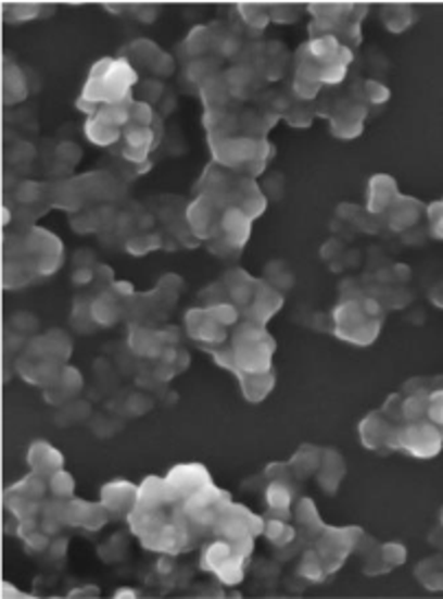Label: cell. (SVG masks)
<instances>
[{
	"mask_svg": "<svg viewBox=\"0 0 443 599\" xmlns=\"http://www.w3.org/2000/svg\"><path fill=\"white\" fill-rule=\"evenodd\" d=\"M384 305L376 295L345 288L343 299L331 312V332L352 345H371L382 329Z\"/></svg>",
	"mask_w": 443,
	"mask_h": 599,
	"instance_id": "277c9868",
	"label": "cell"
},
{
	"mask_svg": "<svg viewBox=\"0 0 443 599\" xmlns=\"http://www.w3.org/2000/svg\"><path fill=\"white\" fill-rule=\"evenodd\" d=\"M299 575L312 584H320L329 577L318 551L314 547L305 549L303 556H301V562H299Z\"/></svg>",
	"mask_w": 443,
	"mask_h": 599,
	"instance_id": "d6a6232c",
	"label": "cell"
},
{
	"mask_svg": "<svg viewBox=\"0 0 443 599\" xmlns=\"http://www.w3.org/2000/svg\"><path fill=\"white\" fill-rule=\"evenodd\" d=\"M40 14L38 5H10L5 8V16H10V23H27L34 21Z\"/></svg>",
	"mask_w": 443,
	"mask_h": 599,
	"instance_id": "60d3db41",
	"label": "cell"
},
{
	"mask_svg": "<svg viewBox=\"0 0 443 599\" xmlns=\"http://www.w3.org/2000/svg\"><path fill=\"white\" fill-rule=\"evenodd\" d=\"M242 321V314L231 303H206L204 308H191L185 314V329L204 351L225 345L233 327Z\"/></svg>",
	"mask_w": 443,
	"mask_h": 599,
	"instance_id": "ba28073f",
	"label": "cell"
},
{
	"mask_svg": "<svg viewBox=\"0 0 443 599\" xmlns=\"http://www.w3.org/2000/svg\"><path fill=\"white\" fill-rule=\"evenodd\" d=\"M430 299L436 308H443V282L436 284L432 290H430Z\"/></svg>",
	"mask_w": 443,
	"mask_h": 599,
	"instance_id": "ee69618b",
	"label": "cell"
},
{
	"mask_svg": "<svg viewBox=\"0 0 443 599\" xmlns=\"http://www.w3.org/2000/svg\"><path fill=\"white\" fill-rule=\"evenodd\" d=\"M60 514L64 525L81 527L86 532H99L110 521V514L101 503H88L81 499L62 501Z\"/></svg>",
	"mask_w": 443,
	"mask_h": 599,
	"instance_id": "ac0fdd59",
	"label": "cell"
},
{
	"mask_svg": "<svg viewBox=\"0 0 443 599\" xmlns=\"http://www.w3.org/2000/svg\"><path fill=\"white\" fill-rule=\"evenodd\" d=\"M275 349H277V342L273 334L266 329V325L242 319L233 327L225 345L211 349L206 353L221 370H227L236 378H240V376H260V374L275 372L273 367Z\"/></svg>",
	"mask_w": 443,
	"mask_h": 599,
	"instance_id": "3957f363",
	"label": "cell"
},
{
	"mask_svg": "<svg viewBox=\"0 0 443 599\" xmlns=\"http://www.w3.org/2000/svg\"><path fill=\"white\" fill-rule=\"evenodd\" d=\"M428 420L443 433V376H432L428 389Z\"/></svg>",
	"mask_w": 443,
	"mask_h": 599,
	"instance_id": "e575fe53",
	"label": "cell"
},
{
	"mask_svg": "<svg viewBox=\"0 0 443 599\" xmlns=\"http://www.w3.org/2000/svg\"><path fill=\"white\" fill-rule=\"evenodd\" d=\"M159 247H161L159 235H137L128 242V251L135 255H145Z\"/></svg>",
	"mask_w": 443,
	"mask_h": 599,
	"instance_id": "ab89813d",
	"label": "cell"
},
{
	"mask_svg": "<svg viewBox=\"0 0 443 599\" xmlns=\"http://www.w3.org/2000/svg\"><path fill=\"white\" fill-rule=\"evenodd\" d=\"M426 220H428V233L443 242V200H436L426 207Z\"/></svg>",
	"mask_w": 443,
	"mask_h": 599,
	"instance_id": "74e56055",
	"label": "cell"
},
{
	"mask_svg": "<svg viewBox=\"0 0 443 599\" xmlns=\"http://www.w3.org/2000/svg\"><path fill=\"white\" fill-rule=\"evenodd\" d=\"M71 349V340L64 332H49L38 336L29 342L27 353L18 361V372L27 383L45 389L66 367Z\"/></svg>",
	"mask_w": 443,
	"mask_h": 599,
	"instance_id": "52a82bcc",
	"label": "cell"
},
{
	"mask_svg": "<svg viewBox=\"0 0 443 599\" xmlns=\"http://www.w3.org/2000/svg\"><path fill=\"white\" fill-rule=\"evenodd\" d=\"M156 116L148 103L132 101V116L130 124L124 130V159L128 163H143L148 161L150 152L159 146L161 133L156 130Z\"/></svg>",
	"mask_w": 443,
	"mask_h": 599,
	"instance_id": "8fae6325",
	"label": "cell"
},
{
	"mask_svg": "<svg viewBox=\"0 0 443 599\" xmlns=\"http://www.w3.org/2000/svg\"><path fill=\"white\" fill-rule=\"evenodd\" d=\"M238 14L253 29H264L270 23V8L264 5H240Z\"/></svg>",
	"mask_w": 443,
	"mask_h": 599,
	"instance_id": "8d00e7d4",
	"label": "cell"
},
{
	"mask_svg": "<svg viewBox=\"0 0 443 599\" xmlns=\"http://www.w3.org/2000/svg\"><path fill=\"white\" fill-rule=\"evenodd\" d=\"M264 482V503L268 508V516L292 519L294 501L299 495L301 482L292 474L288 463H270L260 476Z\"/></svg>",
	"mask_w": 443,
	"mask_h": 599,
	"instance_id": "4fadbf2b",
	"label": "cell"
},
{
	"mask_svg": "<svg viewBox=\"0 0 443 599\" xmlns=\"http://www.w3.org/2000/svg\"><path fill=\"white\" fill-rule=\"evenodd\" d=\"M358 435L367 450H374L380 454L395 452V424L382 409L371 411L358 424Z\"/></svg>",
	"mask_w": 443,
	"mask_h": 599,
	"instance_id": "e0dca14e",
	"label": "cell"
},
{
	"mask_svg": "<svg viewBox=\"0 0 443 599\" xmlns=\"http://www.w3.org/2000/svg\"><path fill=\"white\" fill-rule=\"evenodd\" d=\"M307 12L312 14L309 23V38L334 36L345 47L354 49L360 45V25L363 18L369 14L367 8L356 5H309Z\"/></svg>",
	"mask_w": 443,
	"mask_h": 599,
	"instance_id": "9c48e42d",
	"label": "cell"
},
{
	"mask_svg": "<svg viewBox=\"0 0 443 599\" xmlns=\"http://www.w3.org/2000/svg\"><path fill=\"white\" fill-rule=\"evenodd\" d=\"M169 488L180 497V501L189 499L191 495L208 488L213 484V478L208 474V470L200 463H182L169 470V474L165 476Z\"/></svg>",
	"mask_w": 443,
	"mask_h": 599,
	"instance_id": "44dd1931",
	"label": "cell"
},
{
	"mask_svg": "<svg viewBox=\"0 0 443 599\" xmlns=\"http://www.w3.org/2000/svg\"><path fill=\"white\" fill-rule=\"evenodd\" d=\"M363 92H365V99L369 105H382L391 97V90L376 79H363Z\"/></svg>",
	"mask_w": 443,
	"mask_h": 599,
	"instance_id": "f35d334b",
	"label": "cell"
},
{
	"mask_svg": "<svg viewBox=\"0 0 443 599\" xmlns=\"http://www.w3.org/2000/svg\"><path fill=\"white\" fill-rule=\"evenodd\" d=\"M443 450V433L430 422L395 424V452L413 459H434Z\"/></svg>",
	"mask_w": 443,
	"mask_h": 599,
	"instance_id": "9a60e30c",
	"label": "cell"
},
{
	"mask_svg": "<svg viewBox=\"0 0 443 599\" xmlns=\"http://www.w3.org/2000/svg\"><path fill=\"white\" fill-rule=\"evenodd\" d=\"M238 383H240V389H242L244 398H246L251 404H260V402H264V400L273 394V389H275V372L260 374V376H240Z\"/></svg>",
	"mask_w": 443,
	"mask_h": 599,
	"instance_id": "f546056e",
	"label": "cell"
},
{
	"mask_svg": "<svg viewBox=\"0 0 443 599\" xmlns=\"http://www.w3.org/2000/svg\"><path fill=\"white\" fill-rule=\"evenodd\" d=\"M27 463L31 467V472L45 476V478H51L58 470L64 467V454L53 448L49 441L40 439V441H34L29 452H27Z\"/></svg>",
	"mask_w": 443,
	"mask_h": 599,
	"instance_id": "cb8c5ba5",
	"label": "cell"
},
{
	"mask_svg": "<svg viewBox=\"0 0 443 599\" xmlns=\"http://www.w3.org/2000/svg\"><path fill=\"white\" fill-rule=\"evenodd\" d=\"M400 196L397 183L389 174H376L369 180V200H367V211L380 222L382 213L391 207V202Z\"/></svg>",
	"mask_w": 443,
	"mask_h": 599,
	"instance_id": "603a6c76",
	"label": "cell"
},
{
	"mask_svg": "<svg viewBox=\"0 0 443 599\" xmlns=\"http://www.w3.org/2000/svg\"><path fill=\"white\" fill-rule=\"evenodd\" d=\"M49 492H51L55 499H60V501L73 499V495H75V478H73L64 467L58 470V472L49 478Z\"/></svg>",
	"mask_w": 443,
	"mask_h": 599,
	"instance_id": "d590c367",
	"label": "cell"
},
{
	"mask_svg": "<svg viewBox=\"0 0 443 599\" xmlns=\"http://www.w3.org/2000/svg\"><path fill=\"white\" fill-rule=\"evenodd\" d=\"M428 542H430L432 547H436V549L443 551V529H441V527H434V529L428 534Z\"/></svg>",
	"mask_w": 443,
	"mask_h": 599,
	"instance_id": "7bdbcfd3",
	"label": "cell"
},
{
	"mask_svg": "<svg viewBox=\"0 0 443 599\" xmlns=\"http://www.w3.org/2000/svg\"><path fill=\"white\" fill-rule=\"evenodd\" d=\"M415 579L428 590L443 592V553L423 558L415 566Z\"/></svg>",
	"mask_w": 443,
	"mask_h": 599,
	"instance_id": "f1b7e54d",
	"label": "cell"
},
{
	"mask_svg": "<svg viewBox=\"0 0 443 599\" xmlns=\"http://www.w3.org/2000/svg\"><path fill=\"white\" fill-rule=\"evenodd\" d=\"M439 527L443 529V510H441V514H439Z\"/></svg>",
	"mask_w": 443,
	"mask_h": 599,
	"instance_id": "7dc6e473",
	"label": "cell"
},
{
	"mask_svg": "<svg viewBox=\"0 0 443 599\" xmlns=\"http://www.w3.org/2000/svg\"><path fill=\"white\" fill-rule=\"evenodd\" d=\"M363 536L360 527H325L312 542V547L318 551L327 573H337L345 560L354 553L358 540Z\"/></svg>",
	"mask_w": 443,
	"mask_h": 599,
	"instance_id": "5bb4252c",
	"label": "cell"
},
{
	"mask_svg": "<svg viewBox=\"0 0 443 599\" xmlns=\"http://www.w3.org/2000/svg\"><path fill=\"white\" fill-rule=\"evenodd\" d=\"M421 215H426V204L417 198L410 196H397L391 207L382 213L380 224L387 226L393 233H406L410 228L417 226V222L421 220Z\"/></svg>",
	"mask_w": 443,
	"mask_h": 599,
	"instance_id": "ffe728a7",
	"label": "cell"
},
{
	"mask_svg": "<svg viewBox=\"0 0 443 599\" xmlns=\"http://www.w3.org/2000/svg\"><path fill=\"white\" fill-rule=\"evenodd\" d=\"M128 345L137 355H143V358H159L169 347L165 332H156L145 325H135L130 329Z\"/></svg>",
	"mask_w": 443,
	"mask_h": 599,
	"instance_id": "d4e9b609",
	"label": "cell"
},
{
	"mask_svg": "<svg viewBox=\"0 0 443 599\" xmlns=\"http://www.w3.org/2000/svg\"><path fill=\"white\" fill-rule=\"evenodd\" d=\"M345 472H347V465H345V459L339 450L334 448H325L322 450V463L316 472V484L318 488L325 492V495H337V490L341 488L343 478H345Z\"/></svg>",
	"mask_w": 443,
	"mask_h": 599,
	"instance_id": "7402d4cb",
	"label": "cell"
},
{
	"mask_svg": "<svg viewBox=\"0 0 443 599\" xmlns=\"http://www.w3.org/2000/svg\"><path fill=\"white\" fill-rule=\"evenodd\" d=\"M296 534H299V529L292 527L288 523V519L268 516L266 523H264V534L262 536H266V540L270 545H275L277 549H283V547H290L296 540Z\"/></svg>",
	"mask_w": 443,
	"mask_h": 599,
	"instance_id": "1f68e13d",
	"label": "cell"
},
{
	"mask_svg": "<svg viewBox=\"0 0 443 599\" xmlns=\"http://www.w3.org/2000/svg\"><path fill=\"white\" fill-rule=\"evenodd\" d=\"M81 385H84L81 374L77 370H73V367H64L60 372V376L51 385L45 387V398L51 404H60V402L77 396L81 391Z\"/></svg>",
	"mask_w": 443,
	"mask_h": 599,
	"instance_id": "484cf974",
	"label": "cell"
},
{
	"mask_svg": "<svg viewBox=\"0 0 443 599\" xmlns=\"http://www.w3.org/2000/svg\"><path fill=\"white\" fill-rule=\"evenodd\" d=\"M322 450L320 446H314V444H303L294 454L292 459L288 461L292 474L299 478V482L303 484L305 478L309 476H316L320 463H322Z\"/></svg>",
	"mask_w": 443,
	"mask_h": 599,
	"instance_id": "4316f807",
	"label": "cell"
},
{
	"mask_svg": "<svg viewBox=\"0 0 443 599\" xmlns=\"http://www.w3.org/2000/svg\"><path fill=\"white\" fill-rule=\"evenodd\" d=\"M249 556L242 553L231 540L213 536L200 553V569L213 573L221 584L238 586L244 579Z\"/></svg>",
	"mask_w": 443,
	"mask_h": 599,
	"instance_id": "7c38bea8",
	"label": "cell"
},
{
	"mask_svg": "<svg viewBox=\"0 0 443 599\" xmlns=\"http://www.w3.org/2000/svg\"><path fill=\"white\" fill-rule=\"evenodd\" d=\"M221 297L213 303H231L238 308L242 319L266 325L283 305V295L268 282L251 277L242 269H231L215 286Z\"/></svg>",
	"mask_w": 443,
	"mask_h": 599,
	"instance_id": "5b68a950",
	"label": "cell"
},
{
	"mask_svg": "<svg viewBox=\"0 0 443 599\" xmlns=\"http://www.w3.org/2000/svg\"><path fill=\"white\" fill-rule=\"evenodd\" d=\"M301 10L299 8H286V5H275L270 8V21L275 23H294L296 21V14Z\"/></svg>",
	"mask_w": 443,
	"mask_h": 599,
	"instance_id": "b9f144b4",
	"label": "cell"
},
{
	"mask_svg": "<svg viewBox=\"0 0 443 599\" xmlns=\"http://www.w3.org/2000/svg\"><path fill=\"white\" fill-rule=\"evenodd\" d=\"M382 23L389 32L402 34L415 23V10L408 5H391L382 10Z\"/></svg>",
	"mask_w": 443,
	"mask_h": 599,
	"instance_id": "836d02e7",
	"label": "cell"
},
{
	"mask_svg": "<svg viewBox=\"0 0 443 599\" xmlns=\"http://www.w3.org/2000/svg\"><path fill=\"white\" fill-rule=\"evenodd\" d=\"M354 553L363 560V571L367 575H384L393 569H400L406 564L408 551L402 542H378L369 534L363 532Z\"/></svg>",
	"mask_w": 443,
	"mask_h": 599,
	"instance_id": "2e32d148",
	"label": "cell"
},
{
	"mask_svg": "<svg viewBox=\"0 0 443 599\" xmlns=\"http://www.w3.org/2000/svg\"><path fill=\"white\" fill-rule=\"evenodd\" d=\"M139 503V488L124 478L110 482L101 488V506L107 510L110 519H128Z\"/></svg>",
	"mask_w": 443,
	"mask_h": 599,
	"instance_id": "d6986e66",
	"label": "cell"
},
{
	"mask_svg": "<svg viewBox=\"0 0 443 599\" xmlns=\"http://www.w3.org/2000/svg\"><path fill=\"white\" fill-rule=\"evenodd\" d=\"M354 51L334 36L309 38L294 58L292 95L303 101H316L322 88H337L345 82Z\"/></svg>",
	"mask_w": 443,
	"mask_h": 599,
	"instance_id": "7a4b0ae2",
	"label": "cell"
},
{
	"mask_svg": "<svg viewBox=\"0 0 443 599\" xmlns=\"http://www.w3.org/2000/svg\"><path fill=\"white\" fill-rule=\"evenodd\" d=\"M200 194L187 207V224L200 242H208L219 258L242 253L253 233V222L266 211V196L255 178L211 163L200 183Z\"/></svg>",
	"mask_w": 443,
	"mask_h": 599,
	"instance_id": "6da1fadb",
	"label": "cell"
},
{
	"mask_svg": "<svg viewBox=\"0 0 443 599\" xmlns=\"http://www.w3.org/2000/svg\"><path fill=\"white\" fill-rule=\"evenodd\" d=\"M23 251L14 253L10 251V258L21 266H25L34 277H49L62 266V239L49 233L47 228L34 226L25 239H23Z\"/></svg>",
	"mask_w": 443,
	"mask_h": 599,
	"instance_id": "30bf717a",
	"label": "cell"
},
{
	"mask_svg": "<svg viewBox=\"0 0 443 599\" xmlns=\"http://www.w3.org/2000/svg\"><path fill=\"white\" fill-rule=\"evenodd\" d=\"M27 97V79L25 73L14 64L5 60L3 71V99L8 105H14Z\"/></svg>",
	"mask_w": 443,
	"mask_h": 599,
	"instance_id": "4dcf8cb0",
	"label": "cell"
},
{
	"mask_svg": "<svg viewBox=\"0 0 443 599\" xmlns=\"http://www.w3.org/2000/svg\"><path fill=\"white\" fill-rule=\"evenodd\" d=\"M135 595H137V590H132V588H122L115 592V597H135Z\"/></svg>",
	"mask_w": 443,
	"mask_h": 599,
	"instance_id": "bcb514c9",
	"label": "cell"
},
{
	"mask_svg": "<svg viewBox=\"0 0 443 599\" xmlns=\"http://www.w3.org/2000/svg\"><path fill=\"white\" fill-rule=\"evenodd\" d=\"M137 79V68L126 58H103L90 68L84 92L77 99V108L92 114L99 105L128 101L130 88Z\"/></svg>",
	"mask_w": 443,
	"mask_h": 599,
	"instance_id": "8992f818",
	"label": "cell"
},
{
	"mask_svg": "<svg viewBox=\"0 0 443 599\" xmlns=\"http://www.w3.org/2000/svg\"><path fill=\"white\" fill-rule=\"evenodd\" d=\"M124 297H119L113 288H110V290H105V292H101L94 301H92V305H90V319L94 321V323H99V325H113V323H117V319L122 316V312H124V301H122Z\"/></svg>",
	"mask_w": 443,
	"mask_h": 599,
	"instance_id": "83f0119b",
	"label": "cell"
},
{
	"mask_svg": "<svg viewBox=\"0 0 443 599\" xmlns=\"http://www.w3.org/2000/svg\"><path fill=\"white\" fill-rule=\"evenodd\" d=\"M3 595H5V597H14V595L18 597V595H21V590H16L10 582H3Z\"/></svg>",
	"mask_w": 443,
	"mask_h": 599,
	"instance_id": "f6af8a7d",
	"label": "cell"
}]
</instances>
